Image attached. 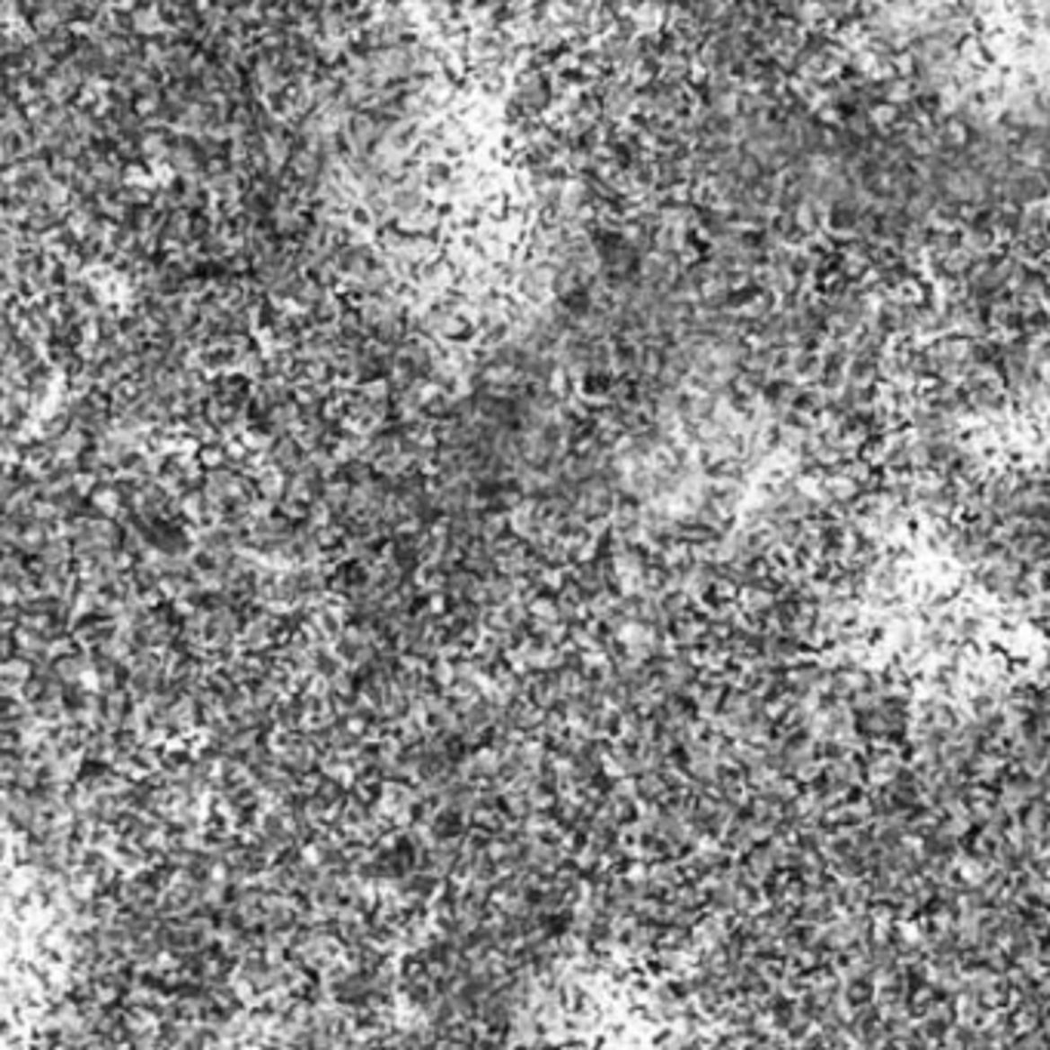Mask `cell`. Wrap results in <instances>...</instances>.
I'll list each match as a JSON object with an SVG mask.
<instances>
[{
    "mask_svg": "<svg viewBox=\"0 0 1050 1050\" xmlns=\"http://www.w3.org/2000/svg\"><path fill=\"white\" fill-rule=\"evenodd\" d=\"M90 666L86 663V659L81 657V653H59V657L56 659H49V672L56 675V681H59V684L65 687V684H75V681H81V675H84V668Z\"/></svg>",
    "mask_w": 1050,
    "mask_h": 1050,
    "instance_id": "1",
    "label": "cell"
}]
</instances>
